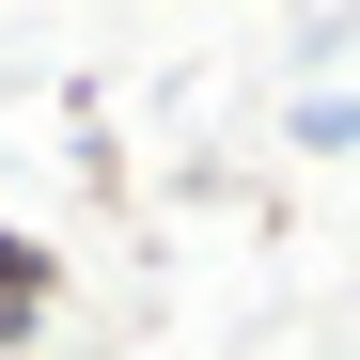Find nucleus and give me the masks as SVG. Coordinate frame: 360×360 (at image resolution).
<instances>
[{
    "mask_svg": "<svg viewBox=\"0 0 360 360\" xmlns=\"http://www.w3.org/2000/svg\"><path fill=\"white\" fill-rule=\"evenodd\" d=\"M297 157H360V94H297Z\"/></svg>",
    "mask_w": 360,
    "mask_h": 360,
    "instance_id": "nucleus-2",
    "label": "nucleus"
},
{
    "mask_svg": "<svg viewBox=\"0 0 360 360\" xmlns=\"http://www.w3.org/2000/svg\"><path fill=\"white\" fill-rule=\"evenodd\" d=\"M47 329H63V251L32 219H0V360H32Z\"/></svg>",
    "mask_w": 360,
    "mask_h": 360,
    "instance_id": "nucleus-1",
    "label": "nucleus"
}]
</instances>
